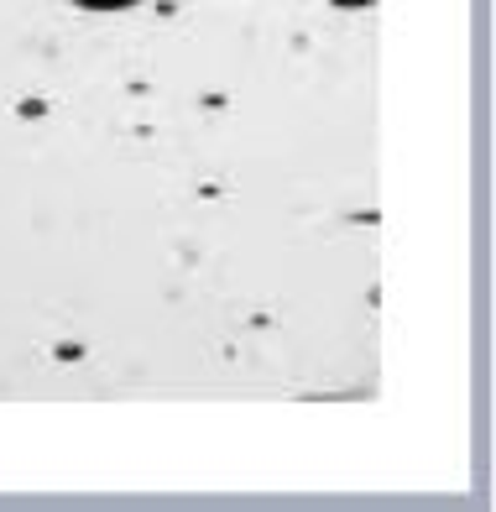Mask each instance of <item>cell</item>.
I'll use <instances>...</instances> for the list:
<instances>
[{"instance_id": "6da1fadb", "label": "cell", "mask_w": 496, "mask_h": 512, "mask_svg": "<svg viewBox=\"0 0 496 512\" xmlns=\"http://www.w3.org/2000/svg\"><path fill=\"white\" fill-rule=\"evenodd\" d=\"M79 6H131V0H79Z\"/></svg>"}]
</instances>
